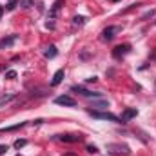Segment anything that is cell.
Returning a JSON list of instances; mask_svg holds the SVG:
<instances>
[{
    "label": "cell",
    "instance_id": "obj_1",
    "mask_svg": "<svg viewBox=\"0 0 156 156\" xmlns=\"http://www.w3.org/2000/svg\"><path fill=\"white\" fill-rule=\"evenodd\" d=\"M87 113L93 118H96V120H107V122H115V123H123L122 118H118L113 113H100V111H93V109H87Z\"/></svg>",
    "mask_w": 156,
    "mask_h": 156
},
{
    "label": "cell",
    "instance_id": "obj_2",
    "mask_svg": "<svg viewBox=\"0 0 156 156\" xmlns=\"http://www.w3.org/2000/svg\"><path fill=\"white\" fill-rule=\"evenodd\" d=\"M55 104L56 105H64V107H76V100L69 94H62V96H56L55 98Z\"/></svg>",
    "mask_w": 156,
    "mask_h": 156
},
{
    "label": "cell",
    "instance_id": "obj_3",
    "mask_svg": "<svg viewBox=\"0 0 156 156\" xmlns=\"http://www.w3.org/2000/svg\"><path fill=\"white\" fill-rule=\"evenodd\" d=\"M122 31V27L120 26H109V27H105L104 31H102V38L105 40V42H109V40H113L116 37V33Z\"/></svg>",
    "mask_w": 156,
    "mask_h": 156
},
{
    "label": "cell",
    "instance_id": "obj_4",
    "mask_svg": "<svg viewBox=\"0 0 156 156\" xmlns=\"http://www.w3.org/2000/svg\"><path fill=\"white\" fill-rule=\"evenodd\" d=\"M71 91H73V93H78V94H82V96H85V98H93V100L102 96V93H93V91H87V89H83V87H80V85L71 87Z\"/></svg>",
    "mask_w": 156,
    "mask_h": 156
},
{
    "label": "cell",
    "instance_id": "obj_5",
    "mask_svg": "<svg viewBox=\"0 0 156 156\" xmlns=\"http://www.w3.org/2000/svg\"><path fill=\"white\" fill-rule=\"evenodd\" d=\"M107 151L115 154H129V147L122 144H107Z\"/></svg>",
    "mask_w": 156,
    "mask_h": 156
},
{
    "label": "cell",
    "instance_id": "obj_6",
    "mask_svg": "<svg viewBox=\"0 0 156 156\" xmlns=\"http://www.w3.org/2000/svg\"><path fill=\"white\" fill-rule=\"evenodd\" d=\"M129 51H131V45H129V44L118 45V47H115V51H113V56H115L116 60H120V58H122V56H125Z\"/></svg>",
    "mask_w": 156,
    "mask_h": 156
},
{
    "label": "cell",
    "instance_id": "obj_7",
    "mask_svg": "<svg viewBox=\"0 0 156 156\" xmlns=\"http://www.w3.org/2000/svg\"><path fill=\"white\" fill-rule=\"evenodd\" d=\"M58 140H62L66 144H76V142H82L83 140V136L82 134H60Z\"/></svg>",
    "mask_w": 156,
    "mask_h": 156
},
{
    "label": "cell",
    "instance_id": "obj_8",
    "mask_svg": "<svg viewBox=\"0 0 156 156\" xmlns=\"http://www.w3.org/2000/svg\"><path fill=\"white\" fill-rule=\"evenodd\" d=\"M64 76H66V71L64 69H58L55 75H53V80H51V85H58L62 80H64Z\"/></svg>",
    "mask_w": 156,
    "mask_h": 156
},
{
    "label": "cell",
    "instance_id": "obj_9",
    "mask_svg": "<svg viewBox=\"0 0 156 156\" xmlns=\"http://www.w3.org/2000/svg\"><path fill=\"white\" fill-rule=\"evenodd\" d=\"M16 35H11V37H7V38H2L0 40V49H4V47H9V45H13L15 42H16Z\"/></svg>",
    "mask_w": 156,
    "mask_h": 156
},
{
    "label": "cell",
    "instance_id": "obj_10",
    "mask_svg": "<svg viewBox=\"0 0 156 156\" xmlns=\"http://www.w3.org/2000/svg\"><path fill=\"white\" fill-rule=\"evenodd\" d=\"M136 115H138V111H136V109H125V111H123V115H122V122H127V120L134 118Z\"/></svg>",
    "mask_w": 156,
    "mask_h": 156
},
{
    "label": "cell",
    "instance_id": "obj_11",
    "mask_svg": "<svg viewBox=\"0 0 156 156\" xmlns=\"http://www.w3.org/2000/svg\"><path fill=\"white\" fill-rule=\"evenodd\" d=\"M93 107H96V109H107V107H109V102L94 98V100H93Z\"/></svg>",
    "mask_w": 156,
    "mask_h": 156
},
{
    "label": "cell",
    "instance_id": "obj_12",
    "mask_svg": "<svg viewBox=\"0 0 156 156\" xmlns=\"http://www.w3.org/2000/svg\"><path fill=\"white\" fill-rule=\"evenodd\" d=\"M56 53H58V51H56V47H55V45H49V47L44 51L45 58H55V56H56Z\"/></svg>",
    "mask_w": 156,
    "mask_h": 156
},
{
    "label": "cell",
    "instance_id": "obj_13",
    "mask_svg": "<svg viewBox=\"0 0 156 156\" xmlns=\"http://www.w3.org/2000/svg\"><path fill=\"white\" fill-rule=\"evenodd\" d=\"M26 123L24 122H20V123H16V125H11V127H2L0 129V133H11V131H16V129H20V127H24Z\"/></svg>",
    "mask_w": 156,
    "mask_h": 156
},
{
    "label": "cell",
    "instance_id": "obj_14",
    "mask_svg": "<svg viewBox=\"0 0 156 156\" xmlns=\"http://www.w3.org/2000/svg\"><path fill=\"white\" fill-rule=\"evenodd\" d=\"M60 5H62V0H56V2H55V5H53V9H51V13H49V15H51V16H55V15H56V11H58V9H60Z\"/></svg>",
    "mask_w": 156,
    "mask_h": 156
},
{
    "label": "cell",
    "instance_id": "obj_15",
    "mask_svg": "<svg viewBox=\"0 0 156 156\" xmlns=\"http://www.w3.org/2000/svg\"><path fill=\"white\" fill-rule=\"evenodd\" d=\"M26 144H27V140H16L15 142V149H22Z\"/></svg>",
    "mask_w": 156,
    "mask_h": 156
},
{
    "label": "cell",
    "instance_id": "obj_16",
    "mask_svg": "<svg viewBox=\"0 0 156 156\" xmlns=\"http://www.w3.org/2000/svg\"><path fill=\"white\" fill-rule=\"evenodd\" d=\"M15 7H16V0H9V2H7V5H5V9H7V11H13Z\"/></svg>",
    "mask_w": 156,
    "mask_h": 156
},
{
    "label": "cell",
    "instance_id": "obj_17",
    "mask_svg": "<svg viewBox=\"0 0 156 156\" xmlns=\"http://www.w3.org/2000/svg\"><path fill=\"white\" fill-rule=\"evenodd\" d=\"M87 153L96 154V153H98V147H96V145H87Z\"/></svg>",
    "mask_w": 156,
    "mask_h": 156
},
{
    "label": "cell",
    "instance_id": "obj_18",
    "mask_svg": "<svg viewBox=\"0 0 156 156\" xmlns=\"http://www.w3.org/2000/svg\"><path fill=\"white\" fill-rule=\"evenodd\" d=\"M31 4H33V0H20L18 5H22V7H31Z\"/></svg>",
    "mask_w": 156,
    "mask_h": 156
},
{
    "label": "cell",
    "instance_id": "obj_19",
    "mask_svg": "<svg viewBox=\"0 0 156 156\" xmlns=\"http://www.w3.org/2000/svg\"><path fill=\"white\" fill-rule=\"evenodd\" d=\"M73 22H75V24H80V26H82V24H83V22H85V18H83V16H75V18H73Z\"/></svg>",
    "mask_w": 156,
    "mask_h": 156
},
{
    "label": "cell",
    "instance_id": "obj_20",
    "mask_svg": "<svg viewBox=\"0 0 156 156\" xmlns=\"http://www.w3.org/2000/svg\"><path fill=\"white\" fill-rule=\"evenodd\" d=\"M5 78H9V80L16 78V71H7V73H5Z\"/></svg>",
    "mask_w": 156,
    "mask_h": 156
},
{
    "label": "cell",
    "instance_id": "obj_21",
    "mask_svg": "<svg viewBox=\"0 0 156 156\" xmlns=\"http://www.w3.org/2000/svg\"><path fill=\"white\" fill-rule=\"evenodd\" d=\"M7 151V145H0V154H4Z\"/></svg>",
    "mask_w": 156,
    "mask_h": 156
},
{
    "label": "cell",
    "instance_id": "obj_22",
    "mask_svg": "<svg viewBox=\"0 0 156 156\" xmlns=\"http://www.w3.org/2000/svg\"><path fill=\"white\" fill-rule=\"evenodd\" d=\"M64 156H76V154H73V153H67V154H64Z\"/></svg>",
    "mask_w": 156,
    "mask_h": 156
},
{
    "label": "cell",
    "instance_id": "obj_23",
    "mask_svg": "<svg viewBox=\"0 0 156 156\" xmlns=\"http://www.w3.org/2000/svg\"><path fill=\"white\" fill-rule=\"evenodd\" d=\"M0 15H2V5H0Z\"/></svg>",
    "mask_w": 156,
    "mask_h": 156
}]
</instances>
